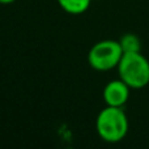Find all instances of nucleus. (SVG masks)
<instances>
[{
	"label": "nucleus",
	"instance_id": "obj_1",
	"mask_svg": "<svg viewBox=\"0 0 149 149\" xmlns=\"http://www.w3.org/2000/svg\"><path fill=\"white\" fill-rule=\"evenodd\" d=\"M128 118L123 107L106 106L95 119L97 134L106 143H119L128 134Z\"/></svg>",
	"mask_w": 149,
	"mask_h": 149
},
{
	"label": "nucleus",
	"instance_id": "obj_6",
	"mask_svg": "<svg viewBox=\"0 0 149 149\" xmlns=\"http://www.w3.org/2000/svg\"><path fill=\"white\" fill-rule=\"evenodd\" d=\"M119 43H120V47L124 54H128V52H140V50H141L140 38L134 33L123 34L120 37V39H119Z\"/></svg>",
	"mask_w": 149,
	"mask_h": 149
},
{
	"label": "nucleus",
	"instance_id": "obj_4",
	"mask_svg": "<svg viewBox=\"0 0 149 149\" xmlns=\"http://www.w3.org/2000/svg\"><path fill=\"white\" fill-rule=\"evenodd\" d=\"M130 90L131 88L123 81V80H113L107 82L102 90V98L106 106L113 107H123L130 98Z\"/></svg>",
	"mask_w": 149,
	"mask_h": 149
},
{
	"label": "nucleus",
	"instance_id": "obj_3",
	"mask_svg": "<svg viewBox=\"0 0 149 149\" xmlns=\"http://www.w3.org/2000/svg\"><path fill=\"white\" fill-rule=\"evenodd\" d=\"M123 50L120 47L119 41L113 39H103L93 45L88 52V63L93 70L98 72H107L118 67Z\"/></svg>",
	"mask_w": 149,
	"mask_h": 149
},
{
	"label": "nucleus",
	"instance_id": "obj_7",
	"mask_svg": "<svg viewBox=\"0 0 149 149\" xmlns=\"http://www.w3.org/2000/svg\"><path fill=\"white\" fill-rule=\"evenodd\" d=\"M16 0H0V4H4V5H8V4H12L15 3Z\"/></svg>",
	"mask_w": 149,
	"mask_h": 149
},
{
	"label": "nucleus",
	"instance_id": "obj_2",
	"mask_svg": "<svg viewBox=\"0 0 149 149\" xmlns=\"http://www.w3.org/2000/svg\"><path fill=\"white\" fill-rule=\"evenodd\" d=\"M116 70L119 79L131 89H143L149 84V60L141 52L123 54Z\"/></svg>",
	"mask_w": 149,
	"mask_h": 149
},
{
	"label": "nucleus",
	"instance_id": "obj_5",
	"mask_svg": "<svg viewBox=\"0 0 149 149\" xmlns=\"http://www.w3.org/2000/svg\"><path fill=\"white\" fill-rule=\"evenodd\" d=\"M64 12L70 15H81L89 9L92 0H56Z\"/></svg>",
	"mask_w": 149,
	"mask_h": 149
}]
</instances>
